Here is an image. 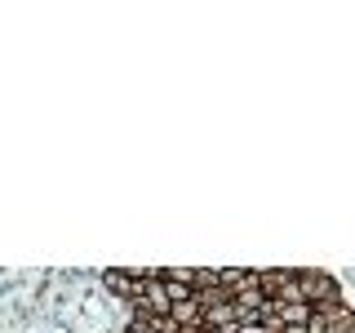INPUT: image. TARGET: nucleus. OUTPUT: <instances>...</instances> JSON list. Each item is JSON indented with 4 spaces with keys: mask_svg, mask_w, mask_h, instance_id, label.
<instances>
[{
    "mask_svg": "<svg viewBox=\"0 0 355 333\" xmlns=\"http://www.w3.org/2000/svg\"><path fill=\"white\" fill-rule=\"evenodd\" d=\"M231 325H240L236 302H214L205 311V329H231Z\"/></svg>",
    "mask_w": 355,
    "mask_h": 333,
    "instance_id": "obj_2",
    "label": "nucleus"
},
{
    "mask_svg": "<svg viewBox=\"0 0 355 333\" xmlns=\"http://www.w3.org/2000/svg\"><path fill=\"white\" fill-rule=\"evenodd\" d=\"M297 284H302V302L311 307H324L333 298H342V284L329 271H297Z\"/></svg>",
    "mask_w": 355,
    "mask_h": 333,
    "instance_id": "obj_1",
    "label": "nucleus"
},
{
    "mask_svg": "<svg viewBox=\"0 0 355 333\" xmlns=\"http://www.w3.org/2000/svg\"><path fill=\"white\" fill-rule=\"evenodd\" d=\"M329 325H324V320H320V316H311V325H306V333H324Z\"/></svg>",
    "mask_w": 355,
    "mask_h": 333,
    "instance_id": "obj_3",
    "label": "nucleus"
},
{
    "mask_svg": "<svg viewBox=\"0 0 355 333\" xmlns=\"http://www.w3.org/2000/svg\"><path fill=\"white\" fill-rule=\"evenodd\" d=\"M200 333H222V329H200Z\"/></svg>",
    "mask_w": 355,
    "mask_h": 333,
    "instance_id": "obj_4",
    "label": "nucleus"
}]
</instances>
